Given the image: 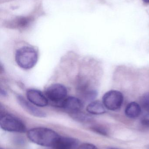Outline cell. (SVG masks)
<instances>
[{
    "mask_svg": "<svg viewBox=\"0 0 149 149\" xmlns=\"http://www.w3.org/2000/svg\"><path fill=\"white\" fill-rule=\"evenodd\" d=\"M0 127L2 129L8 132L22 133L26 131V127L21 120L8 114H1Z\"/></svg>",
    "mask_w": 149,
    "mask_h": 149,
    "instance_id": "3957f363",
    "label": "cell"
},
{
    "mask_svg": "<svg viewBox=\"0 0 149 149\" xmlns=\"http://www.w3.org/2000/svg\"><path fill=\"white\" fill-rule=\"evenodd\" d=\"M108 149H120L116 148H111Z\"/></svg>",
    "mask_w": 149,
    "mask_h": 149,
    "instance_id": "d6986e66",
    "label": "cell"
},
{
    "mask_svg": "<svg viewBox=\"0 0 149 149\" xmlns=\"http://www.w3.org/2000/svg\"><path fill=\"white\" fill-rule=\"evenodd\" d=\"M106 109L103 103L99 101H94L88 104L86 110L91 114L98 115L105 113L106 112Z\"/></svg>",
    "mask_w": 149,
    "mask_h": 149,
    "instance_id": "8fae6325",
    "label": "cell"
},
{
    "mask_svg": "<svg viewBox=\"0 0 149 149\" xmlns=\"http://www.w3.org/2000/svg\"><path fill=\"white\" fill-rule=\"evenodd\" d=\"M141 107L135 102H130L125 109L126 115L129 118L135 119L140 116L141 113Z\"/></svg>",
    "mask_w": 149,
    "mask_h": 149,
    "instance_id": "30bf717a",
    "label": "cell"
},
{
    "mask_svg": "<svg viewBox=\"0 0 149 149\" xmlns=\"http://www.w3.org/2000/svg\"><path fill=\"white\" fill-rule=\"evenodd\" d=\"M141 123L143 126L149 128V114H147L143 117L141 120Z\"/></svg>",
    "mask_w": 149,
    "mask_h": 149,
    "instance_id": "2e32d148",
    "label": "cell"
},
{
    "mask_svg": "<svg viewBox=\"0 0 149 149\" xmlns=\"http://www.w3.org/2000/svg\"><path fill=\"white\" fill-rule=\"evenodd\" d=\"M60 107L72 114L80 112L83 108V104L78 98L70 96L64 100Z\"/></svg>",
    "mask_w": 149,
    "mask_h": 149,
    "instance_id": "52a82bcc",
    "label": "cell"
},
{
    "mask_svg": "<svg viewBox=\"0 0 149 149\" xmlns=\"http://www.w3.org/2000/svg\"><path fill=\"white\" fill-rule=\"evenodd\" d=\"M1 93H2L3 91L2 90V89H1ZM5 93H6L5 92H4V93H3V95H5Z\"/></svg>",
    "mask_w": 149,
    "mask_h": 149,
    "instance_id": "ac0fdd59",
    "label": "cell"
},
{
    "mask_svg": "<svg viewBox=\"0 0 149 149\" xmlns=\"http://www.w3.org/2000/svg\"><path fill=\"white\" fill-rule=\"evenodd\" d=\"M26 96L29 101L36 107H46L49 102L45 95L37 89L31 88L27 90Z\"/></svg>",
    "mask_w": 149,
    "mask_h": 149,
    "instance_id": "8992f818",
    "label": "cell"
},
{
    "mask_svg": "<svg viewBox=\"0 0 149 149\" xmlns=\"http://www.w3.org/2000/svg\"><path fill=\"white\" fill-rule=\"evenodd\" d=\"M141 107L149 114V92L144 94L140 99Z\"/></svg>",
    "mask_w": 149,
    "mask_h": 149,
    "instance_id": "7c38bea8",
    "label": "cell"
},
{
    "mask_svg": "<svg viewBox=\"0 0 149 149\" xmlns=\"http://www.w3.org/2000/svg\"><path fill=\"white\" fill-rule=\"evenodd\" d=\"M27 136L34 143L45 147H53L59 137L55 131L44 127L30 130L27 133Z\"/></svg>",
    "mask_w": 149,
    "mask_h": 149,
    "instance_id": "6da1fadb",
    "label": "cell"
},
{
    "mask_svg": "<svg viewBox=\"0 0 149 149\" xmlns=\"http://www.w3.org/2000/svg\"><path fill=\"white\" fill-rule=\"evenodd\" d=\"M45 95L48 100L60 107L62 102L67 98V89L62 84H52L46 88Z\"/></svg>",
    "mask_w": 149,
    "mask_h": 149,
    "instance_id": "277c9868",
    "label": "cell"
},
{
    "mask_svg": "<svg viewBox=\"0 0 149 149\" xmlns=\"http://www.w3.org/2000/svg\"><path fill=\"white\" fill-rule=\"evenodd\" d=\"M79 142L71 137L59 136L53 146L54 149H78Z\"/></svg>",
    "mask_w": 149,
    "mask_h": 149,
    "instance_id": "9c48e42d",
    "label": "cell"
},
{
    "mask_svg": "<svg viewBox=\"0 0 149 149\" xmlns=\"http://www.w3.org/2000/svg\"><path fill=\"white\" fill-rule=\"evenodd\" d=\"M92 129L94 132L103 136L108 135V132L104 128L99 126H95L92 128Z\"/></svg>",
    "mask_w": 149,
    "mask_h": 149,
    "instance_id": "5bb4252c",
    "label": "cell"
},
{
    "mask_svg": "<svg viewBox=\"0 0 149 149\" xmlns=\"http://www.w3.org/2000/svg\"><path fill=\"white\" fill-rule=\"evenodd\" d=\"M123 100V95L120 92L111 90L103 95L102 103L106 109L112 111H116L121 107Z\"/></svg>",
    "mask_w": 149,
    "mask_h": 149,
    "instance_id": "5b68a950",
    "label": "cell"
},
{
    "mask_svg": "<svg viewBox=\"0 0 149 149\" xmlns=\"http://www.w3.org/2000/svg\"><path fill=\"white\" fill-rule=\"evenodd\" d=\"M142 1L144 3L149 4V0H142Z\"/></svg>",
    "mask_w": 149,
    "mask_h": 149,
    "instance_id": "e0dca14e",
    "label": "cell"
},
{
    "mask_svg": "<svg viewBox=\"0 0 149 149\" xmlns=\"http://www.w3.org/2000/svg\"><path fill=\"white\" fill-rule=\"evenodd\" d=\"M78 149H98L94 144L90 143H84L79 147Z\"/></svg>",
    "mask_w": 149,
    "mask_h": 149,
    "instance_id": "9a60e30c",
    "label": "cell"
},
{
    "mask_svg": "<svg viewBox=\"0 0 149 149\" xmlns=\"http://www.w3.org/2000/svg\"><path fill=\"white\" fill-rule=\"evenodd\" d=\"M72 116L73 119L80 122H85L90 120L91 118L85 114L82 113L80 112L75 113L72 114Z\"/></svg>",
    "mask_w": 149,
    "mask_h": 149,
    "instance_id": "4fadbf2b",
    "label": "cell"
},
{
    "mask_svg": "<svg viewBox=\"0 0 149 149\" xmlns=\"http://www.w3.org/2000/svg\"><path fill=\"white\" fill-rule=\"evenodd\" d=\"M3 149L2 148H1V149Z\"/></svg>",
    "mask_w": 149,
    "mask_h": 149,
    "instance_id": "ffe728a7",
    "label": "cell"
},
{
    "mask_svg": "<svg viewBox=\"0 0 149 149\" xmlns=\"http://www.w3.org/2000/svg\"><path fill=\"white\" fill-rule=\"evenodd\" d=\"M17 101L20 106L24 110L36 117L43 118L45 117L46 114L35 107V105L26 100L22 96L18 95L17 97Z\"/></svg>",
    "mask_w": 149,
    "mask_h": 149,
    "instance_id": "ba28073f",
    "label": "cell"
},
{
    "mask_svg": "<svg viewBox=\"0 0 149 149\" xmlns=\"http://www.w3.org/2000/svg\"><path fill=\"white\" fill-rule=\"evenodd\" d=\"M15 59L20 68L24 70H29L36 64L38 59V54L34 48L24 46L17 50Z\"/></svg>",
    "mask_w": 149,
    "mask_h": 149,
    "instance_id": "7a4b0ae2",
    "label": "cell"
}]
</instances>
